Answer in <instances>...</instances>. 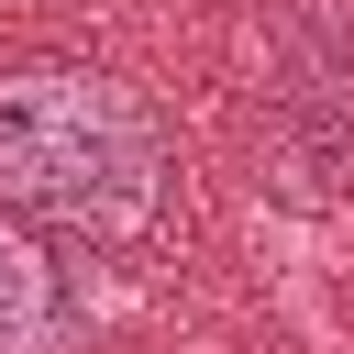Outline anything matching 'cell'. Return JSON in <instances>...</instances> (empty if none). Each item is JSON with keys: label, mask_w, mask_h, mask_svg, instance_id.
Listing matches in <instances>:
<instances>
[{"label": "cell", "mask_w": 354, "mask_h": 354, "mask_svg": "<svg viewBox=\"0 0 354 354\" xmlns=\"http://www.w3.org/2000/svg\"><path fill=\"white\" fill-rule=\"evenodd\" d=\"M0 199L88 243L144 232L166 199V133L100 66H0Z\"/></svg>", "instance_id": "obj_1"}, {"label": "cell", "mask_w": 354, "mask_h": 354, "mask_svg": "<svg viewBox=\"0 0 354 354\" xmlns=\"http://www.w3.org/2000/svg\"><path fill=\"white\" fill-rule=\"evenodd\" d=\"M77 332H88V299L66 288V266L22 221H0V354H66Z\"/></svg>", "instance_id": "obj_2"}]
</instances>
